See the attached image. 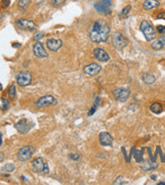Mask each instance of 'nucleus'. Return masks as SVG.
Instances as JSON below:
<instances>
[{
	"label": "nucleus",
	"mask_w": 165,
	"mask_h": 185,
	"mask_svg": "<svg viewBox=\"0 0 165 185\" xmlns=\"http://www.w3.org/2000/svg\"><path fill=\"white\" fill-rule=\"evenodd\" d=\"M15 93H16L15 85H14V84H11V85L9 86V88H8V92H7L9 99L13 100L14 98H15Z\"/></svg>",
	"instance_id": "22"
},
{
	"label": "nucleus",
	"mask_w": 165,
	"mask_h": 185,
	"mask_svg": "<svg viewBox=\"0 0 165 185\" xmlns=\"http://www.w3.org/2000/svg\"><path fill=\"white\" fill-rule=\"evenodd\" d=\"M124 180V177H119L117 179L115 180V182H113V184H128L127 181H123Z\"/></svg>",
	"instance_id": "28"
},
{
	"label": "nucleus",
	"mask_w": 165,
	"mask_h": 185,
	"mask_svg": "<svg viewBox=\"0 0 165 185\" xmlns=\"http://www.w3.org/2000/svg\"><path fill=\"white\" fill-rule=\"evenodd\" d=\"M3 159H4V155L2 153H0V162H1Z\"/></svg>",
	"instance_id": "35"
},
{
	"label": "nucleus",
	"mask_w": 165,
	"mask_h": 185,
	"mask_svg": "<svg viewBox=\"0 0 165 185\" xmlns=\"http://www.w3.org/2000/svg\"><path fill=\"white\" fill-rule=\"evenodd\" d=\"M66 0H51V4L53 6H61L65 3Z\"/></svg>",
	"instance_id": "26"
},
{
	"label": "nucleus",
	"mask_w": 165,
	"mask_h": 185,
	"mask_svg": "<svg viewBox=\"0 0 165 185\" xmlns=\"http://www.w3.org/2000/svg\"><path fill=\"white\" fill-rule=\"evenodd\" d=\"M131 6H126L125 8H124L123 10H122L121 12V16H123V17H125V16H127L128 14L130 13V11H131Z\"/></svg>",
	"instance_id": "25"
},
{
	"label": "nucleus",
	"mask_w": 165,
	"mask_h": 185,
	"mask_svg": "<svg viewBox=\"0 0 165 185\" xmlns=\"http://www.w3.org/2000/svg\"><path fill=\"white\" fill-rule=\"evenodd\" d=\"M150 109H151V111L154 112V113L159 114L162 112V105L160 103H158V102H154V103H152L151 106H150Z\"/></svg>",
	"instance_id": "21"
},
{
	"label": "nucleus",
	"mask_w": 165,
	"mask_h": 185,
	"mask_svg": "<svg viewBox=\"0 0 165 185\" xmlns=\"http://www.w3.org/2000/svg\"><path fill=\"white\" fill-rule=\"evenodd\" d=\"M35 154V148L32 146H24L20 148L17 152V159L21 162H26L30 160Z\"/></svg>",
	"instance_id": "4"
},
{
	"label": "nucleus",
	"mask_w": 165,
	"mask_h": 185,
	"mask_svg": "<svg viewBox=\"0 0 165 185\" xmlns=\"http://www.w3.org/2000/svg\"><path fill=\"white\" fill-rule=\"evenodd\" d=\"M15 129H17V131L21 135H26L30 131V129H32V123L28 122L26 118H22V120H18L17 122L15 123Z\"/></svg>",
	"instance_id": "10"
},
{
	"label": "nucleus",
	"mask_w": 165,
	"mask_h": 185,
	"mask_svg": "<svg viewBox=\"0 0 165 185\" xmlns=\"http://www.w3.org/2000/svg\"><path fill=\"white\" fill-rule=\"evenodd\" d=\"M16 25L23 30H35L37 28V24L32 20L26 19V18H20L16 20Z\"/></svg>",
	"instance_id": "9"
},
{
	"label": "nucleus",
	"mask_w": 165,
	"mask_h": 185,
	"mask_svg": "<svg viewBox=\"0 0 165 185\" xmlns=\"http://www.w3.org/2000/svg\"><path fill=\"white\" fill-rule=\"evenodd\" d=\"M101 71V66L96 63H91L83 68V72L88 76H95Z\"/></svg>",
	"instance_id": "12"
},
{
	"label": "nucleus",
	"mask_w": 165,
	"mask_h": 185,
	"mask_svg": "<svg viewBox=\"0 0 165 185\" xmlns=\"http://www.w3.org/2000/svg\"><path fill=\"white\" fill-rule=\"evenodd\" d=\"M2 171L4 172H13L15 170V166L13 164H5L3 167L1 168Z\"/></svg>",
	"instance_id": "24"
},
{
	"label": "nucleus",
	"mask_w": 165,
	"mask_h": 185,
	"mask_svg": "<svg viewBox=\"0 0 165 185\" xmlns=\"http://www.w3.org/2000/svg\"><path fill=\"white\" fill-rule=\"evenodd\" d=\"M57 104V99L52 95H45L42 96L38 101L36 102V106L38 108H43L48 105H56Z\"/></svg>",
	"instance_id": "8"
},
{
	"label": "nucleus",
	"mask_w": 165,
	"mask_h": 185,
	"mask_svg": "<svg viewBox=\"0 0 165 185\" xmlns=\"http://www.w3.org/2000/svg\"><path fill=\"white\" fill-rule=\"evenodd\" d=\"M142 81L147 85H152V84L155 83L156 78L152 73H144L142 75Z\"/></svg>",
	"instance_id": "19"
},
{
	"label": "nucleus",
	"mask_w": 165,
	"mask_h": 185,
	"mask_svg": "<svg viewBox=\"0 0 165 185\" xmlns=\"http://www.w3.org/2000/svg\"><path fill=\"white\" fill-rule=\"evenodd\" d=\"M93 55L94 57H95V59L97 61H100V62H108L110 61V55L108 54V53L106 52V51L104 50V49H100V48H97V49H94L93 50Z\"/></svg>",
	"instance_id": "13"
},
{
	"label": "nucleus",
	"mask_w": 165,
	"mask_h": 185,
	"mask_svg": "<svg viewBox=\"0 0 165 185\" xmlns=\"http://www.w3.org/2000/svg\"><path fill=\"white\" fill-rule=\"evenodd\" d=\"M44 36H45L44 32H38V34H35V36H34V40L38 42V41H39V40H41V39H42Z\"/></svg>",
	"instance_id": "29"
},
{
	"label": "nucleus",
	"mask_w": 165,
	"mask_h": 185,
	"mask_svg": "<svg viewBox=\"0 0 165 185\" xmlns=\"http://www.w3.org/2000/svg\"><path fill=\"white\" fill-rule=\"evenodd\" d=\"M130 94H131V91L128 88H124V87H117L115 90H113V96L119 102H125L129 99Z\"/></svg>",
	"instance_id": "7"
},
{
	"label": "nucleus",
	"mask_w": 165,
	"mask_h": 185,
	"mask_svg": "<svg viewBox=\"0 0 165 185\" xmlns=\"http://www.w3.org/2000/svg\"><path fill=\"white\" fill-rule=\"evenodd\" d=\"M157 18L158 19H165V11H161L158 13L157 15Z\"/></svg>",
	"instance_id": "33"
},
{
	"label": "nucleus",
	"mask_w": 165,
	"mask_h": 185,
	"mask_svg": "<svg viewBox=\"0 0 165 185\" xmlns=\"http://www.w3.org/2000/svg\"><path fill=\"white\" fill-rule=\"evenodd\" d=\"M13 47L14 48H18V47H20V44H17V43H16V44H13Z\"/></svg>",
	"instance_id": "36"
},
{
	"label": "nucleus",
	"mask_w": 165,
	"mask_h": 185,
	"mask_svg": "<svg viewBox=\"0 0 165 185\" xmlns=\"http://www.w3.org/2000/svg\"><path fill=\"white\" fill-rule=\"evenodd\" d=\"M152 49L155 51H160L165 47V34H161L158 39L154 41V43L151 45Z\"/></svg>",
	"instance_id": "17"
},
{
	"label": "nucleus",
	"mask_w": 165,
	"mask_h": 185,
	"mask_svg": "<svg viewBox=\"0 0 165 185\" xmlns=\"http://www.w3.org/2000/svg\"><path fill=\"white\" fill-rule=\"evenodd\" d=\"M158 185H165V182H159Z\"/></svg>",
	"instance_id": "38"
},
{
	"label": "nucleus",
	"mask_w": 165,
	"mask_h": 185,
	"mask_svg": "<svg viewBox=\"0 0 165 185\" xmlns=\"http://www.w3.org/2000/svg\"><path fill=\"white\" fill-rule=\"evenodd\" d=\"M32 167L35 172L42 174H49V166L48 163L44 160V158L38 157L32 160Z\"/></svg>",
	"instance_id": "3"
},
{
	"label": "nucleus",
	"mask_w": 165,
	"mask_h": 185,
	"mask_svg": "<svg viewBox=\"0 0 165 185\" xmlns=\"http://www.w3.org/2000/svg\"><path fill=\"white\" fill-rule=\"evenodd\" d=\"M30 4V0H18L17 6L20 9H26Z\"/></svg>",
	"instance_id": "23"
},
{
	"label": "nucleus",
	"mask_w": 165,
	"mask_h": 185,
	"mask_svg": "<svg viewBox=\"0 0 165 185\" xmlns=\"http://www.w3.org/2000/svg\"><path fill=\"white\" fill-rule=\"evenodd\" d=\"M2 145V135H1V133H0V146Z\"/></svg>",
	"instance_id": "37"
},
{
	"label": "nucleus",
	"mask_w": 165,
	"mask_h": 185,
	"mask_svg": "<svg viewBox=\"0 0 165 185\" xmlns=\"http://www.w3.org/2000/svg\"><path fill=\"white\" fill-rule=\"evenodd\" d=\"M140 30L143 32L144 36H145L146 41L147 42H151V41L155 40L156 39V32L154 30L153 25L150 23L148 20L144 19L140 23Z\"/></svg>",
	"instance_id": "2"
},
{
	"label": "nucleus",
	"mask_w": 165,
	"mask_h": 185,
	"mask_svg": "<svg viewBox=\"0 0 165 185\" xmlns=\"http://www.w3.org/2000/svg\"><path fill=\"white\" fill-rule=\"evenodd\" d=\"M111 41H113V45L117 50L121 51L127 46L128 42L126 38L121 34L119 32H115L111 36Z\"/></svg>",
	"instance_id": "5"
},
{
	"label": "nucleus",
	"mask_w": 165,
	"mask_h": 185,
	"mask_svg": "<svg viewBox=\"0 0 165 185\" xmlns=\"http://www.w3.org/2000/svg\"><path fill=\"white\" fill-rule=\"evenodd\" d=\"M99 1H101V2H104V3H106V4H108V5L111 6V0H99Z\"/></svg>",
	"instance_id": "34"
},
{
	"label": "nucleus",
	"mask_w": 165,
	"mask_h": 185,
	"mask_svg": "<svg viewBox=\"0 0 165 185\" xmlns=\"http://www.w3.org/2000/svg\"><path fill=\"white\" fill-rule=\"evenodd\" d=\"M94 9L100 14H104V15H108L110 13V6L108 4L104 3V2L98 0L95 4H94Z\"/></svg>",
	"instance_id": "15"
},
{
	"label": "nucleus",
	"mask_w": 165,
	"mask_h": 185,
	"mask_svg": "<svg viewBox=\"0 0 165 185\" xmlns=\"http://www.w3.org/2000/svg\"><path fill=\"white\" fill-rule=\"evenodd\" d=\"M2 88H3V87H2V84L0 83V91H1V90H2Z\"/></svg>",
	"instance_id": "39"
},
{
	"label": "nucleus",
	"mask_w": 165,
	"mask_h": 185,
	"mask_svg": "<svg viewBox=\"0 0 165 185\" xmlns=\"http://www.w3.org/2000/svg\"><path fill=\"white\" fill-rule=\"evenodd\" d=\"M159 6L158 0H145L143 2V8L145 10H151Z\"/></svg>",
	"instance_id": "18"
},
{
	"label": "nucleus",
	"mask_w": 165,
	"mask_h": 185,
	"mask_svg": "<svg viewBox=\"0 0 165 185\" xmlns=\"http://www.w3.org/2000/svg\"><path fill=\"white\" fill-rule=\"evenodd\" d=\"M110 28L108 23L102 18L96 19L93 23L90 25L88 30V34L91 42L99 44V43H106L110 39Z\"/></svg>",
	"instance_id": "1"
},
{
	"label": "nucleus",
	"mask_w": 165,
	"mask_h": 185,
	"mask_svg": "<svg viewBox=\"0 0 165 185\" xmlns=\"http://www.w3.org/2000/svg\"><path fill=\"white\" fill-rule=\"evenodd\" d=\"M157 32L161 34H165V25H157Z\"/></svg>",
	"instance_id": "30"
},
{
	"label": "nucleus",
	"mask_w": 165,
	"mask_h": 185,
	"mask_svg": "<svg viewBox=\"0 0 165 185\" xmlns=\"http://www.w3.org/2000/svg\"><path fill=\"white\" fill-rule=\"evenodd\" d=\"M1 3H2V7H3V8H7L8 6L10 5V0H2Z\"/></svg>",
	"instance_id": "31"
},
{
	"label": "nucleus",
	"mask_w": 165,
	"mask_h": 185,
	"mask_svg": "<svg viewBox=\"0 0 165 185\" xmlns=\"http://www.w3.org/2000/svg\"><path fill=\"white\" fill-rule=\"evenodd\" d=\"M32 74L28 71H21L16 75V83L20 86V87H26V86L30 85L32 82Z\"/></svg>",
	"instance_id": "6"
},
{
	"label": "nucleus",
	"mask_w": 165,
	"mask_h": 185,
	"mask_svg": "<svg viewBox=\"0 0 165 185\" xmlns=\"http://www.w3.org/2000/svg\"><path fill=\"white\" fill-rule=\"evenodd\" d=\"M69 158L71 160H74V161H77V160H79V155H77V154H69Z\"/></svg>",
	"instance_id": "32"
},
{
	"label": "nucleus",
	"mask_w": 165,
	"mask_h": 185,
	"mask_svg": "<svg viewBox=\"0 0 165 185\" xmlns=\"http://www.w3.org/2000/svg\"><path fill=\"white\" fill-rule=\"evenodd\" d=\"M1 101H2V109H7L9 107V102L7 101V99L1 98Z\"/></svg>",
	"instance_id": "27"
},
{
	"label": "nucleus",
	"mask_w": 165,
	"mask_h": 185,
	"mask_svg": "<svg viewBox=\"0 0 165 185\" xmlns=\"http://www.w3.org/2000/svg\"><path fill=\"white\" fill-rule=\"evenodd\" d=\"M157 168V164L156 163H152V162L146 161L143 162L141 164V169L144 170V171H150V170H153Z\"/></svg>",
	"instance_id": "20"
},
{
	"label": "nucleus",
	"mask_w": 165,
	"mask_h": 185,
	"mask_svg": "<svg viewBox=\"0 0 165 185\" xmlns=\"http://www.w3.org/2000/svg\"><path fill=\"white\" fill-rule=\"evenodd\" d=\"M47 48L52 52H57L62 46H63V42L61 40H57V39H48L47 40Z\"/></svg>",
	"instance_id": "14"
},
{
	"label": "nucleus",
	"mask_w": 165,
	"mask_h": 185,
	"mask_svg": "<svg viewBox=\"0 0 165 185\" xmlns=\"http://www.w3.org/2000/svg\"><path fill=\"white\" fill-rule=\"evenodd\" d=\"M99 142L102 146H111L113 144V137L108 133V131H101L99 133Z\"/></svg>",
	"instance_id": "16"
},
{
	"label": "nucleus",
	"mask_w": 165,
	"mask_h": 185,
	"mask_svg": "<svg viewBox=\"0 0 165 185\" xmlns=\"http://www.w3.org/2000/svg\"><path fill=\"white\" fill-rule=\"evenodd\" d=\"M32 52L34 55L39 59H45L48 57V53H47L46 49H45L44 45L41 42H37L32 47Z\"/></svg>",
	"instance_id": "11"
}]
</instances>
